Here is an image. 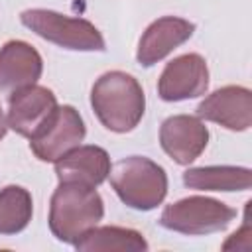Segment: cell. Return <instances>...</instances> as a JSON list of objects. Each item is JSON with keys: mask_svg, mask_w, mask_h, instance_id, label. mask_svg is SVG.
Returning a JSON list of instances; mask_svg holds the SVG:
<instances>
[{"mask_svg": "<svg viewBox=\"0 0 252 252\" xmlns=\"http://www.w3.org/2000/svg\"><path fill=\"white\" fill-rule=\"evenodd\" d=\"M91 106L106 130L124 134L134 130L144 116V89L128 73L108 71L93 85Z\"/></svg>", "mask_w": 252, "mask_h": 252, "instance_id": "obj_1", "label": "cell"}, {"mask_svg": "<svg viewBox=\"0 0 252 252\" xmlns=\"http://www.w3.org/2000/svg\"><path fill=\"white\" fill-rule=\"evenodd\" d=\"M104 215L102 197L94 187L59 181L49 203V230L61 242L75 244Z\"/></svg>", "mask_w": 252, "mask_h": 252, "instance_id": "obj_2", "label": "cell"}, {"mask_svg": "<svg viewBox=\"0 0 252 252\" xmlns=\"http://www.w3.org/2000/svg\"><path fill=\"white\" fill-rule=\"evenodd\" d=\"M110 185L124 205L152 211L167 195V175L161 165L144 156H128L110 167Z\"/></svg>", "mask_w": 252, "mask_h": 252, "instance_id": "obj_3", "label": "cell"}, {"mask_svg": "<svg viewBox=\"0 0 252 252\" xmlns=\"http://www.w3.org/2000/svg\"><path fill=\"white\" fill-rule=\"evenodd\" d=\"M22 24L39 37L71 51H104V37L83 18H69L65 14L32 8L20 14Z\"/></svg>", "mask_w": 252, "mask_h": 252, "instance_id": "obj_4", "label": "cell"}, {"mask_svg": "<svg viewBox=\"0 0 252 252\" xmlns=\"http://www.w3.org/2000/svg\"><path fill=\"white\" fill-rule=\"evenodd\" d=\"M234 217H236V211L226 203L211 197L195 195V197L179 199L167 205L161 211L159 224L179 234L203 236V234L224 230Z\"/></svg>", "mask_w": 252, "mask_h": 252, "instance_id": "obj_5", "label": "cell"}, {"mask_svg": "<svg viewBox=\"0 0 252 252\" xmlns=\"http://www.w3.org/2000/svg\"><path fill=\"white\" fill-rule=\"evenodd\" d=\"M87 128L79 114L69 104H63L51 112L43 126L30 138V148L41 161H57L85 140Z\"/></svg>", "mask_w": 252, "mask_h": 252, "instance_id": "obj_6", "label": "cell"}, {"mask_svg": "<svg viewBox=\"0 0 252 252\" xmlns=\"http://www.w3.org/2000/svg\"><path fill=\"white\" fill-rule=\"evenodd\" d=\"M209 67L199 53H185L165 65L158 81V94L167 102H179L205 94Z\"/></svg>", "mask_w": 252, "mask_h": 252, "instance_id": "obj_7", "label": "cell"}, {"mask_svg": "<svg viewBox=\"0 0 252 252\" xmlns=\"http://www.w3.org/2000/svg\"><path fill=\"white\" fill-rule=\"evenodd\" d=\"M159 144L175 163L189 165L205 152L209 144V130L199 116L175 114L161 122Z\"/></svg>", "mask_w": 252, "mask_h": 252, "instance_id": "obj_8", "label": "cell"}, {"mask_svg": "<svg viewBox=\"0 0 252 252\" xmlns=\"http://www.w3.org/2000/svg\"><path fill=\"white\" fill-rule=\"evenodd\" d=\"M57 108V98L47 87L30 85L14 91L8 100V128L24 138H32Z\"/></svg>", "mask_w": 252, "mask_h": 252, "instance_id": "obj_9", "label": "cell"}, {"mask_svg": "<svg viewBox=\"0 0 252 252\" xmlns=\"http://www.w3.org/2000/svg\"><path fill=\"white\" fill-rule=\"evenodd\" d=\"M197 116L217 122L226 130L244 132L252 124V93L238 85L222 87L201 100Z\"/></svg>", "mask_w": 252, "mask_h": 252, "instance_id": "obj_10", "label": "cell"}, {"mask_svg": "<svg viewBox=\"0 0 252 252\" xmlns=\"http://www.w3.org/2000/svg\"><path fill=\"white\" fill-rule=\"evenodd\" d=\"M195 32V24L175 16H163L152 22L140 37L136 59L142 67H152L185 43Z\"/></svg>", "mask_w": 252, "mask_h": 252, "instance_id": "obj_11", "label": "cell"}, {"mask_svg": "<svg viewBox=\"0 0 252 252\" xmlns=\"http://www.w3.org/2000/svg\"><path fill=\"white\" fill-rule=\"evenodd\" d=\"M41 71L43 61L33 45L12 39L0 47V93H14L35 85Z\"/></svg>", "mask_w": 252, "mask_h": 252, "instance_id": "obj_12", "label": "cell"}, {"mask_svg": "<svg viewBox=\"0 0 252 252\" xmlns=\"http://www.w3.org/2000/svg\"><path fill=\"white\" fill-rule=\"evenodd\" d=\"M55 173L59 181L98 187L110 173V158L98 146H77L55 161Z\"/></svg>", "mask_w": 252, "mask_h": 252, "instance_id": "obj_13", "label": "cell"}, {"mask_svg": "<svg viewBox=\"0 0 252 252\" xmlns=\"http://www.w3.org/2000/svg\"><path fill=\"white\" fill-rule=\"evenodd\" d=\"M183 183L197 191H248L252 185V171L238 165L191 167L183 173Z\"/></svg>", "mask_w": 252, "mask_h": 252, "instance_id": "obj_14", "label": "cell"}, {"mask_svg": "<svg viewBox=\"0 0 252 252\" xmlns=\"http://www.w3.org/2000/svg\"><path fill=\"white\" fill-rule=\"evenodd\" d=\"M81 252H102V250H120V252H144L148 242L142 232L122 226H93L87 230L75 244Z\"/></svg>", "mask_w": 252, "mask_h": 252, "instance_id": "obj_15", "label": "cell"}, {"mask_svg": "<svg viewBox=\"0 0 252 252\" xmlns=\"http://www.w3.org/2000/svg\"><path fill=\"white\" fill-rule=\"evenodd\" d=\"M33 215V201L28 189L8 185L0 189V234L22 232Z\"/></svg>", "mask_w": 252, "mask_h": 252, "instance_id": "obj_16", "label": "cell"}, {"mask_svg": "<svg viewBox=\"0 0 252 252\" xmlns=\"http://www.w3.org/2000/svg\"><path fill=\"white\" fill-rule=\"evenodd\" d=\"M6 130H8V122H6L4 110H2V106H0V140L6 136Z\"/></svg>", "mask_w": 252, "mask_h": 252, "instance_id": "obj_17", "label": "cell"}]
</instances>
